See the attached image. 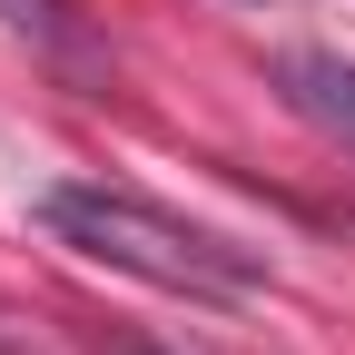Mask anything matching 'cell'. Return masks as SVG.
Wrapping results in <instances>:
<instances>
[{"instance_id":"cell-3","label":"cell","mask_w":355,"mask_h":355,"mask_svg":"<svg viewBox=\"0 0 355 355\" xmlns=\"http://www.w3.org/2000/svg\"><path fill=\"white\" fill-rule=\"evenodd\" d=\"M89 355H158V345H139V336H119V326H99V336H89Z\"/></svg>"},{"instance_id":"cell-2","label":"cell","mask_w":355,"mask_h":355,"mask_svg":"<svg viewBox=\"0 0 355 355\" xmlns=\"http://www.w3.org/2000/svg\"><path fill=\"white\" fill-rule=\"evenodd\" d=\"M286 89H296V109L316 119V128H336V139L355 148V60H326V50H296V60H286Z\"/></svg>"},{"instance_id":"cell-1","label":"cell","mask_w":355,"mask_h":355,"mask_svg":"<svg viewBox=\"0 0 355 355\" xmlns=\"http://www.w3.org/2000/svg\"><path fill=\"white\" fill-rule=\"evenodd\" d=\"M40 227H50L60 247H79V257H99V266H128V277H148V286H178V296H257L266 286V257L207 237V227H188V217H168V207L128 198V188H89V178L40 188Z\"/></svg>"}]
</instances>
